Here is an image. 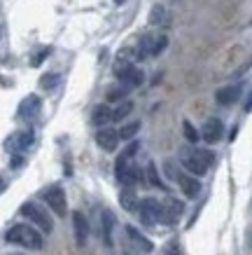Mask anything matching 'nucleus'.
<instances>
[{"mask_svg":"<svg viewBox=\"0 0 252 255\" xmlns=\"http://www.w3.org/2000/svg\"><path fill=\"white\" fill-rule=\"evenodd\" d=\"M5 239H7V244L28 248V251H42V246H45L42 232H40L38 227H33V225H23V223L12 225L7 232H5Z\"/></svg>","mask_w":252,"mask_h":255,"instance_id":"nucleus-1","label":"nucleus"},{"mask_svg":"<svg viewBox=\"0 0 252 255\" xmlns=\"http://www.w3.org/2000/svg\"><path fill=\"white\" fill-rule=\"evenodd\" d=\"M182 166L189 171L191 176H206L208 169L213 166L215 155L210 150H182Z\"/></svg>","mask_w":252,"mask_h":255,"instance_id":"nucleus-2","label":"nucleus"},{"mask_svg":"<svg viewBox=\"0 0 252 255\" xmlns=\"http://www.w3.org/2000/svg\"><path fill=\"white\" fill-rule=\"evenodd\" d=\"M115 75H117V80H119V85H124L129 92L145 82V73H143L140 68H136V66H133V61H131L126 54H122L119 59H117Z\"/></svg>","mask_w":252,"mask_h":255,"instance_id":"nucleus-3","label":"nucleus"},{"mask_svg":"<svg viewBox=\"0 0 252 255\" xmlns=\"http://www.w3.org/2000/svg\"><path fill=\"white\" fill-rule=\"evenodd\" d=\"M21 216L28 218L33 223V227H38L42 234H49L54 230V223H52V216L47 213V209H42L40 204L35 201H26L21 206Z\"/></svg>","mask_w":252,"mask_h":255,"instance_id":"nucleus-4","label":"nucleus"},{"mask_svg":"<svg viewBox=\"0 0 252 255\" xmlns=\"http://www.w3.org/2000/svg\"><path fill=\"white\" fill-rule=\"evenodd\" d=\"M166 47H168L166 35H145V38H140L138 47L133 49V54H136L138 59H145V56H159Z\"/></svg>","mask_w":252,"mask_h":255,"instance_id":"nucleus-5","label":"nucleus"},{"mask_svg":"<svg viewBox=\"0 0 252 255\" xmlns=\"http://www.w3.org/2000/svg\"><path fill=\"white\" fill-rule=\"evenodd\" d=\"M42 199H45V204L52 209V213H56L59 218L68 216V201H66V192H63L61 185L47 187L45 192H42Z\"/></svg>","mask_w":252,"mask_h":255,"instance_id":"nucleus-6","label":"nucleus"},{"mask_svg":"<svg viewBox=\"0 0 252 255\" xmlns=\"http://www.w3.org/2000/svg\"><path fill=\"white\" fill-rule=\"evenodd\" d=\"M138 213H140V223L143 225H154L159 223L161 218V201L152 199V197H147V199L140 201V206H138Z\"/></svg>","mask_w":252,"mask_h":255,"instance_id":"nucleus-7","label":"nucleus"},{"mask_svg":"<svg viewBox=\"0 0 252 255\" xmlns=\"http://www.w3.org/2000/svg\"><path fill=\"white\" fill-rule=\"evenodd\" d=\"M33 140H35V133L31 129H23V131H14L5 140V150L9 152H23V150H28L33 145Z\"/></svg>","mask_w":252,"mask_h":255,"instance_id":"nucleus-8","label":"nucleus"},{"mask_svg":"<svg viewBox=\"0 0 252 255\" xmlns=\"http://www.w3.org/2000/svg\"><path fill=\"white\" fill-rule=\"evenodd\" d=\"M182 201H177L173 199V197H166L164 199V204H161V218H159V223L164 225H175L177 220H180V216H182Z\"/></svg>","mask_w":252,"mask_h":255,"instance_id":"nucleus-9","label":"nucleus"},{"mask_svg":"<svg viewBox=\"0 0 252 255\" xmlns=\"http://www.w3.org/2000/svg\"><path fill=\"white\" fill-rule=\"evenodd\" d=\"M222 133H224V124L217 117H208L203 122V129H201V138L206 140L208 145H215L222 140Z\"/></svg>","mask_w":252,"mask_h":255,"instance_id":"nucleus-10","label":"nucleus"},{"mask_svg":"<svg viewBox=\"0 0 252 255\" xmlns=\"http://www.w3.org/2000/svg\"><path fill=\"white\" fill-rule=\"evenodd\" d=\"M40 108H42V101H40V96L31 94V96H26V99L19 103V108H16V115L21 117V120H33V117L40 115Z\"/></svg>","mask_w":252,"mask_h":255,"instance_id":"nucleus-11","label":"nucleus"},{"mask_svg":"<svg viewBox=\"0 0 252 255\" xmlns=\"http://www.w3.org/2000/svg\"><path fill=\"white\" fill-rule=\"evenodd\" d=\"M175 180H177V185H180V190H182L184 197H189V199H196V197L201 194V183H199V178L189 176V173H177Z\"/></svg>","mask_w":252,"mask_h":255,"instance_id":"nucleus-12","label":"nucleus"},{"mask_svg":"<svg viewBox=\"0 0 252 255\" xmlns=\"http://www.w3.org/2000/svg\"><path fill=\"white\" fill-rule=\"evenodd\" d=\"M96 143H98V147L112 152V150H117V143H119V131L110 129V127H103V129L96 131Z\"/></svg>","mask_w":252,"mask_h":255,"instance_id":"nucleus-13","label":"nucleus"},{"mask_svg":"<svg viewBox=\"0 0 252 255\" xmlns=\"http://www.w3.org/2000/svg\"><path fill=\"white\" fill-rule=\"evenodd\" d=\"M73 227H75L77 246H84L86 239H89V220L84 218L82 211H73Z\"/></svg>","mask_w":252,"mask_h":255,"instance_id":"nucleus-14","label":"nucleus"},{"mask_svg":"<svg viewBox=\"0 0 252 255\" xmlns=\"http://www.w3.org/2000/svg\"><path fill=\"white\" fill-rule=\"evenodd\" d=\"M241 99V85H229V87H222V89H217V94H215V101L220 103V106H234L236 101Z\"/></svg>","mask_w":252,"mask_h":255,"instance_id":"nucleus-15","label":"nucleus"},{"mask_svg":"<svg viewBox=\"0 0 252 255\" xmlns=\"http://www.w3.org/2000/svg\"><path fill=\"white\" fill-rule=\"evenodd\" d=\"M107 122H112V108L107 106V103H98V106H93L91 110V124L93 127H107Z\"/></svg>","mask_w":252,"mask_h":255,"instance_id":"nucleus-16","label":"nucleus"},{"mask_svg":"<svg viewBox=\"0 0 252 255\" xmlns=\"http://www.w3.org/2000/svg\"><path fill=\"white\" fill-rule=\"evenodd\" d=\"M126 237H129V239L136 244L138 251H143V253H152V251H154V244H152V241L147 239V237H143V234L138 232L133 225H126Z\"/></svg>","mask_w":252,"mask_h":255,"instance_id":"nucleus-17","label":"nucleus"},{"mask_svg":"<svg viewBox=\"0 0 252 255\" xmlns=\"http://www.w3.org/2000/svg\"><path fill=\"white\" fill-rule=\"evenodd\" d=\"M100 223H103V239L110 246L112 244V230H115V213L112 211H103L100 213Z\"/></svg>","mask_w":252,"mask_h":255,"instance_id":"nucleus-18","label":"nucleus"},{"mask_svg":"<svg viewBox=\"0 0 252 255\" xmlns=\"http://www.w3.org/2000/svg\"><path fill=\"white\" fill-rule=\"evenodd\" d=\"M119 204H122V209H126V211H138V206H140V201H138V197H136V192L131 190V187H124L122 190V194H119Z\"/></svg>","mask_w":252,"mask_h":255,"instance_id":"nucleus-19","label":"nucleus"},{"mask_svg":"<svg viewBox=\"0 0 252 255\" xmlns=\"http://www.w3.org/2000/svg\"><path fill=\"white\" fill-rule=\"evenodd\" d=\"M168 21V12L164 5H154L152 12H150V23L152 26H159V23H166Z\"/></svg>","mask_w":252,"mask_h":255,"instance_id":"nucleus-20","label":"nucleus"},{"mask_svg":"<svg viewBox=\"0 0 252 255\" xmlns=\"http://www.w3.org/2000/svg\"><path fill=\"white\" fill-rule=\"evenodd\" d=\"M126 94H129V89L124 85H115V87H110L107 89V103H115V101H126Z\"/></svg>","mask_w":252,"mask_h":255,"instance_id":"nucleus-21","label":"nucleus"},{"mask_svg":"<svg viewBox=\"0 0 252 255\" xmlns=\"http://www.w3.org/2000/svg\"><path fill=\"white\" fill-rule=\"evenodd\" d=\"M140 131V122H129L119 129V140H133L136 133Z\"/></svg>","mask_w":252,"mask_h":255,"instance_id":"nucleus-22","label":"nucleus"},{"mask_svg":"<svg viewBox=\"0 0 252 255\" xmlns=\"http://www.w3.org/2000/svg\"><path fill=\"white\" fill-rule=\"evenodd\" d=\"M145 178H147V183L154 187H159V190H164V180L159 178V171H157V166H154V162L147 164V171H145Z\"/></svg>","mask_w":252,"mask_h":255,"instance_id":"nucleus-23","label":"nucleus"},{"mask_svg":"<svg viewBox=\"0 0 252 255\" xmlns=\"http://www.w3.org/2000/svg\"><path fill=\"white\" fill-rule=\"evenodd\" d=\"M131 110H133V103H131V101H122V103L112 110V122H122V120L129 115Z\"/></svg>","mask_w":252,"mask_h":255,"instance_id":"nucleus-24","label":"nucleus"},{"mask_svg":"<svg viewBox=\"0 0 252 255\" xmlns=\"http://www.w3.org/2000/svg\"><path fill=\"white\" fill-rule=\"evenodd\" d=\"M182 131H184V138L189 140V143H196V140L201 138V133L194 129V124H191L189 120H184L182 122Z\"/></svg>","mask_w":252,"mask_h":255,"instance_id":"nucleus-25","label":"nucleus"},{"mask_svg":"<svg viewBox=\"0 0 252 255\" xmlns=\"http://www.w3.org/2000/svg\"><path fill=\"white\" fill-rule=\"evenodd\" d=\"M59 75H56V73H47V75H42V80H40V87H42V89H54V87L59 85Z\"/></svg>","mask_w":252,"mask_h":255,"instance_id":"nucleus-26","label":"nucleus"},{"mask_svg":"<svg viewBox=\"0 0 252 255\" xmlns=\"http://www.w3.org/2000/svg\"><path fill=\"white\" fill-rule=\"evenodd\" d=\"M49 52H52V49H49V47H45V49H42V52H38V54L33 56L31 59V66H40V63L45 61V56L49 54Z\"/></svg>","mask_w":252,"mask_h":255,"instance_id":"nucleus-27","label":"nucleus"},{"mask_svg":"<svg viewBox=\"0 0 252 255\" xmlns=\"http://www.w3.org/2000/svg\"><path fill=\"white\" fill-rule=\"evenodd\" d=\"M243 108H245V113H250V110H252V92L248 94V101L243 103Z\"/></svg>","mask_w":252,"mask_h":255,"instance_id":"nucleus-28","label":"nucleus"},{"mask_svg":"<svg viewBox=\"0 0 252 255\" xmlns=\"http://www.w3.org/2000/svg\"><path fill=\"white\" fill-rule=\"evenodd\" d=\"M168 255H175V244H170V248H168Z\"/></svg>","mask_w":252,"mask_h":255,"instance_id":"nucleus-29","label":"nucleus"},{"mask_svg":"<svg viewBox=\"0 0 252 255\" xmlns=\"http://www.w3.org/2000/svg\"><path fill=\"white\" fill-rule=\"evenodd\" d=\"M2 190H5V180L0 178V192H2Z\"/></svg>","mask_w":252,"mask_h":255,"instance_id":"nucleus-30","label":"nucleus"},{"mask_svg":"<svg viewBox=\"0 0 252 255\" xmlns=\"http://www.w3.org/2000/svg\"><path fill=\"white\" fill-rule=\"evenodd\" d=\"M115 2H117V5H122V2H124V0H115Z\"/></svg>","mask_w":252,"mask_h":255,"instance_id":"nucleus-31","label":"nucleus"},{"mask_svg":"<svg viewBox=\"0 0 252 255\" xmlns=\"http://www.w3.org/2000/svg\"><path fill=\"white\" fill-rule=\"evenodd\" d=\"M12 255H21V253H12Z\"/></svg>","mask_w":252,"mask_h":255,"instance_id":"nucleus-32","label":"nucleus"}]
</instances>
